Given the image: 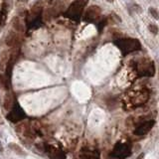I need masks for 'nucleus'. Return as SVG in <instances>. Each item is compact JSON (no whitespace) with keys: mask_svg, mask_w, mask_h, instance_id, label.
Here are the masks:
<instances>
[{"mask_svg":"<svg viewBox=\"0 0 159 159\" xmlns=\"http://www.w3.org/2000/svg\"><path fill=\"white\" fill-rule=\"evenodd\" d=\"M114 44L117 46V48L120 50V52L123 55H127L141 49V44H140V42L137 39H131V38L117 39L116 42H114Z\"/></svg>","mask_w":159,"mask_h":159,"instance_id":"1","label":"nucleus"},{"mask_svg":"<svg viewBox=\"0 0 159 159\" xmlns=\"http://www.w3.org/2000/svg\"><path fill=\"white\" fill-rule=\"evenodd\" d=\"M88 3V0H75L73 3L70 5L66 12V16L68 18H71L73 20H80L81 16H82L86 5Z\"/></svg>","mask_w":159,"mask_h":159,"instance_id":"2","label":"nucleus"},{"mask_svg":"<svg viewBox=\"0 0 159 159\" xmlns=\"http://www.w3.org/2000/svg\"><path fill=\"white\" fill-rule=\"evenodd\" d=\"M136 70L140 76H146V77H152L155 74V68L153 62L147 59H142L136 64Z\"/></svg>","mask_w":159,"mask_h":159,"instance_id":"3","label":"nucleus"},{"mask_svg":"<svg viewBox=\"0 0 159 159\" xmlns=\"http://www.w3.org/2000/svg\"><path fill=\"white\" fill-rule=\"evenodd\" d=\"M130 151L131 148L127 143H117L113 148V155L118 159H124L129 156Z\"/></svg>","mask_w":159,"mask_h":159,"instance_id":"4","label":"nucleus"},{"mask_svg":"<svg viewBox=\"0 0 159 159\" xmlns=\"http://www.w3.org/2000/svg\"><path fill=\"white\" fill-rule=\"evenodd\" d=\"M25 116L26 114L24 113V111L20 108L19 105H15L11 108V111L9 113V114L7 116V119L16 123V122L21 121L23 118H25Z\"/></svg>","mask_w":159,"mask_h":159,"instance_id":"5","label":"nucleus"},{"mask_svg":"<svg viewBox=\"0 0 159 159\" xmlns=\"http://www.w3.org/2000/svg\"><path fill=\"white\" fill-rule=\"evenodd\" d=\"M101 14V9L96 5H93V6L88 7L87 11L85 13L84 20L86 22H93L96 21L98 18H100Z\"/></svg>","mask_w":159,"mask_h":159,"instance_id":"6","label":"nucleus"},{"mask_svg":"<svg viewBox=\"0 0 159 159\" xmlns=\"http://www.w3.org/2000/svg\"><path fill=\"white\" fill-rule=\"evenodd\" d=\"M154 124H155L154 119H147V120L142 122L141 124H139V125H138L136 128L134 129L133 133L135 135H139V136H140V135L147 134L148 132L152 129V127L154 126Z\"/></svg>","mask_w":159,"mask_h":159,"instance_id":"7","label":"nucleus"},{"mask_svg":"<svg viewBox=\"0 0 159 159\" xmlns=\"http://www.w3.org/2000/svg\"><path fill=\"white\" fill-rule=\"evenodd\" d=\"M45 151L48 153L49 157L52 159H65L66 154L61 149L52 146V145H45Z\"/></svg>","mask_w":159,"mask_h":159,"instance_id":"8","label":"nucleus"},{"mask_svg":"<svg viewBox=\"0 0 159 159\" xmlns=\"http://www.w3.org/2000/svg\"><path fill=\"white\" fill-rule=\"evenodd\" d=\"M5 43L8 47H15L18 43V35L14 31H9L5 38Z\"/></svg>","mask_w":159,"mask_h":159,"instance_id":"9","label":"nucleus"},{"mask_svg":"<svg viewBox=\"0 0 159 159\" xmlns=\"http://www.w3.org/2000/svg\"><path fill=\"white\" fill-rule=\"evenodd\" d=\"M81 159H100V155L96 151H83L81 153Z\"/></svg>","mask_w":159,"mask_h":159,"instance_id":"10","label":"nucleus"},{"mask_svg":"<svg viewBox=\"0 0 159 159\" xmlns=\"http://www.w3.org/2000/svg\"><path fill=\"white\" fill-rule=\"evenodd\" d=\"M3 106L5 109H7V111H9L10 108H12L13 106V96L11 93H7L6 95H5V98H4V101H3Z\"/></svg>","mask_w":159,"mask_h":159,"instance_id":"11","label":"nucleus"},{"mask_svg":"<svg viewBox=\"0 0 159 159\" xmlns=\"http://www.w3.org/2000/svg\"><path fill=\"white\" fill-rule=\"evenodd\" d=\"M23 133H24V136L29 140H34L36 138V131L33 128H27Z\"/></svg>","mask_w":159,"mask_h":159,"instance_id":"12","label":"nucleus"},{"mask_svg":"<svg viewBox=\"0 0 159 159\" xmlns=\"http://www.w3.org/2000/svg\"><path fill=\"white\" fill-rule=\"evenodd\" d=\"M13 27H14V29L16 30L17 32H20V31L23 30V27L21 23H20V20L18 19V17H15L14 19H13Z\"/></svg>","mask_w":159,"mask_h":159,"instance_id":"13","label":"nucleus"},{"mask_svg":"<svg viewBox=\"0 0 159 159\" xmlns=\"http://www.w3.org/2000/svg\"><path fill=\"white\" fill-rule=\"evenodd\" d=\"M9 148H11V149L13 150V151H15V152H17V154L19 153V154H21V155H23V149L20 146H18L17 144H15V143H9Z\"/></svg>","mask_w":159,"mask_h":159,"instance_id":"14","label":"nucleus"},{"mask_svg":"<svg viewBox=\"0 0 159 159\" xmlns=\"http://www.w3.org/2000/svg\"><path fill=\"white\" fill-rule=\"evenodd\" d=\"M148 30H149V32L151 34H153V35H157L158 34V27L155 24H153V23H150V24L148 25Z\"/></svg>","mask_w":159,"mask_h":159,"instance_id":"15","label":"nucleus"},{"mask_svg":"<svg viewBox=\"0 0 159 159\" xmlns=\"http://www.w3.org/2000/svg\"><path fill=\"white\" fill-rule=\"evenodd\" d=\"M149 12L151 14V16H152L154 19L156 20H159V11L156 8H154V7H150L149 8Z\"/></svg>","mask_w":159,"mask_h":159,"instance_id":"16","label":"nucleus"},{"mask_svg":"<svg viewBox=\"0 0 159 159\" xmlns=\"http://www.w3.org/2000/svg\"><path fill=\"white\" fill-rule=\"evenodd\" d=\"M108 21H113V23H120L121 22V19L119 18L118 15L114 14V13H113V14L111 15V16L108 17Z\"/></svg>","mask_w":159,"mask_h":159,"instance_id":"17","label":"nucleus"},{"mask_svg":"<svg viewBox=\"0 0 159 159\" xmlns=\"http://www.w3.org/2000/svg\"><path fill=\"white\" fill-rule=\"evenodd\" d=\"M5 19H6V13L4 11L0 12V26L3 25V23L5 22Z\"/></svg>","mask_w":159,"mask_h":159,"instance_id":"18","label":"nucleus"},{"mask_svg":"<svg viewBox=\"0 0 159 159\" xmlns=\"http://www.w3.org/2000/svg\"><path fill=\"white\" fill-rule=\"evenodd\" d=\"M106 1H108V2H111V3H113V0H106Z\"/></svg>","mask_w":159,"mask_h":159,"instance_id":"19","label":"nucleus"},{"mask_svg":"<svg viewBox=\"0 0 159 159\" xmlns=\"http://www.w3.org/2000/svg\"><path fill=\"white\" fill-rule=\"evenodd\" d=\"M2 151H3V148H2V147H0V152H2Z\"/></svg>","mask_w":159,"mask_h":159,"instance_id":"20","label":"nucleus"}]
</instances>
